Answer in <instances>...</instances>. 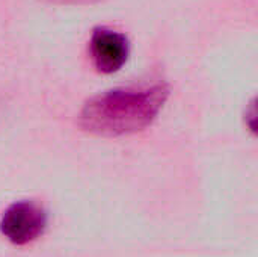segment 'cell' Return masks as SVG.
Segmentation results:
<instances>
[{
    "mask_svg": "<svg viewBox=\"0 0 258 257\" xmlns=\"http://www.w3.org/2000/svg\"><path fill=\"white\" fill-rule=\"evenodd\" d=\"M169 95L165 83L116 88L89 98L80 112V126L94 135L121 136L150 126Z\"/></svg>",
    "mask_w": 258,
    "mask_h": 257,
    "instance_id": "6da1fadb",
    "label": "cell"
},
{
    "mask_svg": "<svg viewBox=\"0 0 258 257\" xmlns=\"http://www.w3.org/2000/svg\"><path fill=\"white\" fill-rule=\"evenodd\" d=\"M60 2H67V0H60Z\"/></svg>",
    "mask_w": 258,
    "mask_h": 257,
    "instance_id": "277c9868",
    "label": "cell"
},
{
    "mask_svg": "<svg viewBox=\"0 0 258 257\" xmlns=\"http://www.w3.org/2000/svg\"><path fill=\"white\" fill-rule=\"evenodd\" d=\"M89 53L95 68L100 73H116L128 59V39L118 30L109 27H97L91 35Z\"/></svg>",
    "mask_w": 258,
    "mask_h": 257,
    "instance_id": "3957f363",
    "label": "cell"
},
{
    "mask_svg": "<svg viewBox=\"0 0 258 257\" xmlns=\"http://www.w3.org/2000/svg\"><path fill=\"white\" fill-rule=\"evenodd\" d=\"M47 226V215L32 201H18L9 206L0 221V232L15 245H26L39 238Z\"/></svg>",
    "mask_w": 258,
    "mask_h": 257,
    "instance_id": "7a4b0ae2",
    "label": "cell"
}]
</instances>
